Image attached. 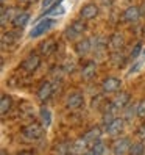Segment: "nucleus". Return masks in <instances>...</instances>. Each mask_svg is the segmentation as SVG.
<instances>
[{
    "label": "nucleus",
    "instance_id": "obj_1",
    "mask_svg": "<svg viewBox=\"0 0 145 155\" xmlns=\"http://www.w3.org/2000/svg\"><path fill=\"white\" fill-rule=\"evenodd\" d=\"M83 21H84V19H83ZM83 21H75L74 24H70V25L67 27L66 31H64V35H66V38H67V39L74 41V39L80 38V36L84 33V30H86V24H84Z\"/></svg>",
    "mask_w": 145,
    "mask_h": 155
},
{
    "label": "nucleus",
    "instance_id": "obj_2",
    "mask_svg": "<svg viewBox=\"0 0 145 155\" xmlns=\"http://www.w3.org/2000/svg\"><path fill=\"white\" fill-rule=\"evenodd\" d=\"M53 25H55V19H52V17L42 19L39 24H36L33 27V30L30 31V38H39L41 35H44L45 31H49Z\"/></svg>",
    "mask_w": 145,
    "mask_h": 155
},
{
    "label": "nucleus",
    "instance_id": "obj_3",
    "mask_svg": "<svg viewBox=\"0 0 145 155\" xmlns=\"http://www.w3.org/2000/svg\"><path fill=\"white\" fill-rule=\"evenodd\" d=\"M131 140L128 136H122V138L115 140L114 144H112V153L115 155H123V153H130V149H131Z\"/></svg>",
    "mask_w": 145,
    "mask_h": 155
},
{
    "label": "nucleus",
    "instance_id": "obj_4",
    "mask_svg": "<svg viewBox=\"0 0 145 155\" xmlns=\"http://www.w3.org/2000/svg\"><path fill=\"white\" fill-rule=\"evenodd\" d=\"M39 64H41V57L38 53H30V55L27 57V60L22 63V69L25 72H34L39 68Z\"/></svg>",
    "mask_w": 145,
    "mask_h": 155
},
{
    "label": "nucleus",
    "instance_id": "obj_5",
    "mask_svg": "<svg viewBox=\"0 0 145 155\" xmlns=\"http://www.w3.org/2000/svg\"><path fill=\"white\" fill-rule=\"evenodd\" d=\"M140 16H142L140 8L136 6V5H131V6H128V8L123 11V16H122V17H123L125 22H137V21L140 19Z\"/></svg>",
    "mask_w": 145,
    "mask_h": 155
},
{
    "label": "nucleus",
    "instance_id": "obj_6",
    "mask_svg": "<svg viewBox=\"0 0 145 155\" xmlns=\"http://www.w3.org/2000/svg\"><path fill=\"white\" fill-rule=\"evenodd\" d=\"M24 136L25 138H28V140H38L42 136V127L38 125V124H30V125H27L24 127Z\"/></svg>",
    "mask_w": 145,
    "mask_h": 155
},
{
    "label": "nucleus",
    "instance_id": "obj_7",
    "mask_svg": "<svg viewBox=\"0 0 145 155\" xmlns=\"http://www.w3.org/2000/svg\"><path fill=\"white\" fill-rule=\"evenodd\" d=\"M97 14H98V6L95 3H87L80 10V16H81V19H84V21L94 19Z\"/></svg>",
    "mask_w": 145,
    "mask_h": 155
},
{
    "label": "nucleus",
    "instance_id": "obj_8",
    "mask_svg": "<svg viewBox=\"0 0 145 155\" xmlns=\"http://www.w3.org/2000/svg\"><path fill=\"white\" fill-rule=\"evenodd\" d=\"M120 85H122V81L117 77H106L102 83V88L105 93H114V91L120 88Z\"/></svg>",
    "mask_w": 145,
    "mask_h": 155
},
{
    "label": "nucleus",
    "instance_id": "obj_9",
    "mask_svg": "<svg viewBox=\"0 0 145 155\" xmlns=\"http://www.w3.org/2000/svg\"><path fill=\"white\" fill-rule=\"evenodd\" d=\"M83 104H84V99H83V96H81L80 93H72L67 97V100H66V105H67V108H70V110L81 108Z\"/></svg>",
    "mask_w": 145,
    "mask_h": 155
},
{
    "label": "nucleus",
    "instance_id": "obj_10",
    "mask_svg": "<svg viewBox=\"0 0 145 155\" xmlns=\"http://www.w3.org/2000/svg\"><path fill=\"white\" fill-rule=\"evenodd\" d=\"M106 133L108 135H119L123 129V119L122 117H114V119L109 122V124H106Z\"/></svg>",
    "mask_w": 145,
    "mask_h": 155
},
{
    "label": "nucleus",
    "instance_id": "obj_11",
    "mask_svg": "<svg viewBox=\"0 0 145 155\" xmlns=\"http://www.w3.org/2000/svg\"><path fill=\"white\" fill-rule=\"evenodd\" d=\"M53 94V86L50 81H44V83L41 85V88L38 89V97L39 100H42V102H47V100L52 97Z\"/></svg>",
    "mask_w": 145,
    "mask_h": 155
},
{
    "label": "nucleus",
    "instance_id": "obj_12",
    "mask_svg": "<svg viewBox=\"0 0 145 155\" xmlns=\"http://www.w3.org/2000/svg\"><path fill=\"white\" fill-rule=\"evenodd\" d=\"M75 50H77L78 55H86V53H89L92 50V39L84 38V39L78 41V44L75 45Z\"/></svg>",
    "mask_w": 145,
    "mask_h": 155
},
{
    "label": "nucleus",
    "instance_id": "obj_13",
    "mask_svg": "<svg viewBox=\"0 0 145 155\" xmlns=\"http://www.w3.org/2000/svg\"><path fill=\"white\" fill-rule=\"evenodd\" d=\"M130 94L128 93H120V94H117L112 100V105L117 108V110H122V108L125 107H128V102H130Z\"/></svg>",
    "mask_w": 145,
    "mask_h": 155
},
{
    "label": "nucleus",
    "instance_id": "obj_14",
    "mask_svg": "<svg viewBox=\"0 0 145 155\" xmlns=\"http://www.w3.org/2000/svg\"><path fill=\"white\" fill-rule=\"evenodd\" d=\"M106 152H108V149L105 147L102 140H97L94 143H90L89 149H87V153H92V155H102V153H106Z\"/></svg>",
    "mask_w": 145,
    "mask_h": 155
},
{
    "label": "nucleus",
    "instance_id": "obj_15",
    "mask_svg": "<svg viewBox=\"0 0 145 155\" xmlns=\"http://www.w3.org/2000/svg\"><path fill=\"white\" fill-rule=\"evenodd\" d=\"M28 22H30V14L28 13H19L13 19V25L16 27V28H24Z\"/></svg>",
    "mask_w": 145,
    "mask_h": 155
},
{
    "label": "nucleus",
    "instance_id": "obj_16",
    "mask_svg": "<svg viewBox=\"0 0 145 155\" xmlns=\"http://www.w3.org/2000/svg\"><path fill=\"white\" fill-rule=\"evenodd\" d=\"M123 42H125L123 36H122L120 33H114L111 38H109V47H111L112 50H119L122 45H123Z\"/></svg>",
    "mask_w": 145,
    "mask_h": 155
},
{
    "label": "nucleus",
    "instance_id": "obj_17",
    "mask_svg": "<svg viewBox=\"0 0 145 155\" xmlns=\"http://www.w3.org/2000/svg\"><path fill=\"white\" fill-rule=\"evenodd\" d=\"M100 136H102V130L98 129V127H95V129H90L89 132H86V135L83 136V138L86 140V143H94L97 140H100Z\"/></svg>",
    "mask_w": 145,
    "mask_h": 155
},
{
    "label": "nucleus",
    "instance_id": "obj_18",
    "mask_svg": "<svg viewBox=\"0 0 145 155\" xmlns=\"http://www.w3.org/2000/svg\"><path fill=\"white\" fill-rule=\"evenodd\" d=\"M11 105H13V99L8 96V94H3L2 96V100H0V113L6 114L8 111L11 110Z\"/></svg>",
    "mask_w": 145,
    "mask_h": 155
},
{
    "label": "nucleus",
    "instance_id": "obj_19",
    "mask_svg": "<svg viewBox=\"0 0 145 155\" xmlns=\"http://www.w3.org/2000/svg\"><path fill=\"white\" fill-rule=\"evenodd\" d=\"M95 69H97L95 63H94V61H89L87 64L83 68V71H81V75H83V78L89 80V78H92V77L95 75Z\"/></svg>",
    "mask_w": 145,
    "mask_h": 155
},
{
    "label": "nucleus",
    "instance_id": "obj_20",
    "mask_svg": "<svg viewBox=\"0 0 145 155\" xmlns=\"http://www.w3.org/2000/svg\"><path fill=\"white\" fill-rule=\"evenodd\" d=\"M39 117H41V122L44 127H49L52 124V113L47 107H42L39 110Z\"/></svg>",
    "mask_w": 145,
    "mask_h": 155
},
{
    "label": "nucleus",
    "instance_id": "obj_21",
    "mask_svg": "<svg viewBox=\"0 0 145 155\" xmlns=\"http://www.w3.org/2000/svg\"><path fill=\"white\" fill-rule=\"evenodd\" d=\"M55 49H56V44L53 42L52 39L41 44V52L45 53V55H50V53H53V52H55Z\"/></svg>",
    "mask_w": 145,
    "mask_h": 155
},
{
    "label": "nucleus",
    "instance_id": "obj_22",
    "mask_svg": "<svg viewBox=\"0 0 145 155\" xmlns=\"http://www.w3.org/2000/svg\"><path fill=\"white\" fill-rule=\"evenodd\" d=\"M131 155H142L145 153V144L143 143H133L131 144V149H130Z\"/></svg>",
    "mask_w": 145,
    "mask_h": 155
},
{
    "label": "nucleus",
    "instance_id": "obj_23",
    "mask_svg": "<svg viewBox=\"0 0 145 155\" xmlns=\"http://www.w3.org/2000/svg\"><path fill=\"white\" fill-rule=\"evenodd\" d=\"M136 114H137L140 119H145V99H142L140 102L137 104V113Z\"/></svg>",
    "mask_w": 145,
    "mask_h": 155
},
{
    "label": "nucleus",
    "instance_id": "obj_24",
    "mask_svg": "<svg viewBox=\"0 0 145 155\" xmlns=\"http://www.w3.org/2000/svg\"><path fill=\"white\" fill-rule=\"evenodd\" d=\"M140 52H142V45H140V44H136V45H134V49L131 50V58L136 60V58L139 57V53H140Z\"/></svg>",
    "mask_w": 145,
    "mask_h": 155
},
{
    "label": "nucleus",
    "instance_id": "obj_25",
    "mask_svg": "<svg viewBox=\"0 0 145 155\" xmlns=\"http://www.w3.org/2000/svg\"><path fill=\"white\" fill-rule=\"evenodd\" d=\"M134 113H137V105H133V107H130L128 110H126V114H125V119H131V116L134 114Z\"/></svg>",
    "mask_w": 145,
    "mask_h": 155
},
{
    "label": "nucleus",
    "instance_id": "obj_26",
    "mask_svg": "<svg viewBox=\"0 0 145 155\" xmlns=\"http://www.w3.org/2000/svg\"><path fill=\"white\" fill-rule=\"evenodd\" d=\"M10 14H11V11H6L5 8L2 10V25H5V22H6V17H10Z\"/></svg>",
    "mask_w": 145,
    "mask_h": 155
},
{
    "label": "nucleus",
    "instance_id": "obj_27",
    "mask_svg": "<svg viewBox=\"0 0 145 155\" xmlns=\"http://www.w3.org/2000/svg\"><path fill=\"white\" fill-rule=\"evenodd\" d=\"M139 135H140V138H145V124L140 125V129H139Z\"/></svg>",
    "mask_w": 145,
    "mask_h": 155
},
{
    "label": "nucleus",
    "instance_id": "obj_28",
    "mask_svg": "<svg viewBox=\"0 0 145 155\" xmlns=\"http://www.w3.org/2000/svg\"><path fill=\"white\" fill-rule=\"evenodd\" d=\"M140 68V63H137V64H134L133 68H131V71H130V74H133V72H136V71H137Z\"/></svg>",
    "mask_w": 145,
    "mask_h": 155
},
{
    "label": "nucleus",
    "instance_id": "obj_29",
    "mask_svg": "<svg viewBox=\"0 0 145 155\" xmlns=\"http://www.w3.org/2000/svg\"><path fill=\"white\" fill-rule=\"evenodd\" d=\"M140 13H142V16H145V2L142 3V8H140Z\"/></svg>",
    "mask_w": 145,
    "mask_h": 155
},
{
    "label": "nucleus",
    "instance_id": "obj_30",
    "mask_svg": "<svg viewBox=\"0 0 145 155\" xmlns=\"http://www.w3.org/2000/svg\"><path fill=\"white\" fill-rule=\"evenodd\" d=\"M142 55H143V57H145V49H143V50H142Z\"/></svg>",
    "mask_w": 145,
    "mask_h": 155
},
{
    "label": "nucleus",
    "instance_id": "obj_31",
    "mask_svg": "<svg viewBox=\"0 0 145 155\" xmlns=\"http://www.w3.org/2000/svg\"><path fill=\"white\" fill-rule=\"evenodd\" d=\"M2 3H5V0H2Z\"/></svg>",
    "mask_w": 145,
    "mask_h": 155
}]
</instances>
